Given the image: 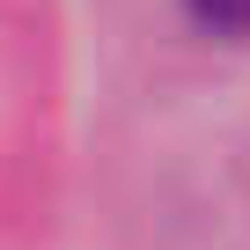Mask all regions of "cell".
I'll use <instances>...</instances> for the list:
<instances>
[{"label": "cell", "mask_w": 250, "mask_h": 250, "mask_svg": "<svg viewBox=\"0 0 250 250\" xmlns=\"http://www.w3.org/2000/svg\"><path fill=\"white\" fill-rule=\"evenodd\" d=\"M177 8H184V22L206 30V37H228V44L250 37V0H177Z\"/></svg>", "instance_id": "obj_1"}]
</instances>
